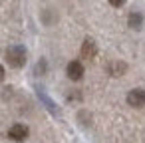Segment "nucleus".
Listing matches in <instances>:
<instances>
[{"mask_svg": "<svg viewBox=\"0 0 145 143\" xmlns=\"http://www.w3.org/2000/svg\"><path fill=\"white\" fill-rule=\"evenodd\" d=\"M66 74H68V78L72 82H80L84 78V66H82V62H78V60L70 62L68 68H66Z\"/></svg>", "mask_w": 145, "mask_h": 143, "instance_id": "20e7f679", "label": "nucleus"}, {"mask_svg": "<svg viewBox=\"0 0 145 143\" xmlns=\"http://www.w3.org/2000/svg\"><path fill=\"white\" fill-rule=\"evenodd\" d=\"M107 2H109L111 6H115V8H119V6H123V4H125V0H107Z\"/></svg>", "mask_w": 145, "mask_h": 143, "instance_id": "1a4fd4ad", "label": "nucleus"}, {"mask_svg": "<svg viewBox=\"0 0 145 143\" xmlns=\"http://www.w3.org/2000/svg\"><path fill=\"white\" fill-rule=\"evenodd\" d=\"M127 24H129V28H133V30H141V26H143V16H141V12H131V14L127 16Z\"/></svg>", "mask_w": 145, "mask_h": 143, "instance_id": "6e6552de", "label": "nucleus"}, {"mask_svg": "<svg viewBox=\"0 0 145 143\" xmlns=\"http://www.w3.org/2000/svg\"><path fill=\"white\" fill-rule=\"evenodd\" d=\"M80 56H82L84 60H93V58L97 56V44H95L91 38H86L84 44H82V48H80Z\"/></svg>", "mask_w": 145, "mask_h": 143, "instance_id": "f03ea898", "label": "nucleus"}, {"mask_svg": "<svg viewBox=\"0 0 145 143\" xmlns=\"http://www.w3.org/2000/svg\"><path fill=\"white\" fill-rule=\"evenodd\" d=\"M36 93H38V97H40V99L44 101V105H46V107H48V109H50V111H52L54 115H60V109L56 107L54 99H52V97H48V95L44 93V89H42V87H38V89H36Z\"/></svg>", "mask_w": 145, "mask_h": 143, "instance_id": "0eeeda50", "label": "nucleus"}, {"mask_svg": "<svg viewBox=\"0 0 145 143\" xmlns=\"http://www.w3.org/2000/svg\"><path fill=\"white\" fill-rule=\"evenodd\" d=\"M107 72L111 74V76H123L125 72H127V64L125 62H119V60H113V62H109V66H107Z\"/></svg>", "mask_w": 145, "mask_h": 143, "instance_id": "423d86ee", "label": "nucleus"}, {"mask_svg": "<svg viewBox=\"0 0 145 143\" xmlns=\"http://www.w3.org/2000/svg\"><path fill=\"white\" fill-rule=\"evenodd\" d=\"M6 62L12 68H22L26 64V48L24 46H18V44L10 46L6 50Z\"/></svg>", "mask_w": 145, "mask_h": 143, "instance_id": "f257e3e1", "label": "nucleus"}, {"mask_svg": "<svg viewBox=\"0 0 145 143\" xmlns=\"http://www.w3.org/2000/svg\"><path fill=\"white\" fill-rule=\"evenodd\" d=\"M127 103L133 105V107H143L145 105V89H141V87L131 89L127 93Z\"/></svg>", "mask_w": 145, "mask_h": 143, "instance_id": "39448f33", "label": "nucleus"}, {"mask_svg": "<svg viewBox=\"0 0 145 143\" xmlns=\"http://www.w3.org/2000/svg\"><path fill=\"white\" fill-rule=\"evenodd\" d=\"M28 135H30V129L26 125H22V123H14L8 129V137L12 141H24V139H28Z\"/></svg>", "mask_w": 145, "mask_h": 143, "instance_id": "7ed1b4c3", "label": "nucleus"}, {"mask_svg": "<svg viewBox=\"0 0 145 143\" xmlns=\"http://www.w3.org/2000/svg\"><path fill=\"white\" fill-rule=\"evenodd\" d=\"M2 80H4V68L0 66V82H2Z\"/></svg>", "mask_w": 145, "mask_h": 143, "instance_id": "9d476101", "label": "nucleus"}]
</instances>
